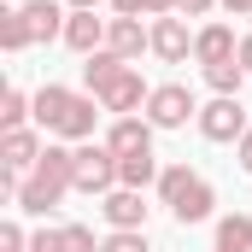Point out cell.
Here are the masks:
<instances>
[{"mask_svg":"<svg viewBox=\"0 0 252 252\" xmlns=\"http://www.w3.org/2000/svg\"><path fill=\"white\" fill-rule=\"evenodd\" d=\"M100 112L106 106L94 94H76V88H59V82H47L35 94V124L47 129V135H59V141H94Z\"/></svg>","mask_w":252,"mask_h":252,"instance_id":"6da1fadb","label":"cell"},{"mask_svg":"<svg viewBox=\"0 0 252 252\" xmlns=\"http://www.w3.org/2000/svg\"><path fill=\"white\" fill-rule=\"evenodd\" d=\"M70 188H76V147H47V153L35 158V170L18 182V211L47 217Z\"/></svg>","mask_w":252,"mask_h":252,"instance_id":"7a4b0ae2","label":"cell"},{"mask_svg":"<svg viewBox=\"0 0 252 252\" xmlns=\"http://www.w3.org/2000/svg\"><path fill=\"white\" fill-rule=\"evenodd\" d=\"M158 199L170 205L176 223H205L211 205H217L211 182H205L199 170H188V164H164V170H158Z\"/></svg>","mask_w":252,"mask_h":252,"instance_id":"3957f363","label":"cell"},{"mask_svg":"<svg viewBox=\"0 0 252 252\" xmlns=\"http://www.w3.org/2000/svg\"><path fill=\"white\" fill-rule=\"evenodd\" d=\"M118 188V153L100 141H82L76 147V193H112Z\"/></svg>","mask_w":252,"mask_h":252,"instance_id":"277c9868","label":"cell"},{"mask_svg":"<svg viewBox=\"0 0 252 252\" xmlns=\"http://www.w3.org/2000/svg\"><path fill=\"white\" fill-rule=\"evenodd\" d=\"M188 118H199L193 88H188V82H158L153 100H147V124H153V129H182Z\"/></svg>","mask_w":252,"mask_h":252,"instance_id":"5b68a950","label":"cell"},{"mask_svg":"<svg viewBox=\"0 0 252 252\" xmlns=\"http://www.w3.org/2000/svg\"><path fill=\"white\" fill-rule=\"evenodd\" d=\"M94 100H100V106H106L112 118H135V112H141V106L153 100V88L141 82V70H129V64H124V70H118V76H112L106 88H94Z\"/></svg>","mask_w":252,"mask_h":252,"instance_id":"8992f818","label":"cell"},{"mask_svg":"<svg viewBox=\"0 0 252 252\" xmlns=\"http://www.w3.org/2000/svg\"><path fill=\"white\" fill-rule=\"evenodd\" d=\"M193 124H199L205 141H241V135H247V112H241V100H223V94H217L211 106H199Z\"/></svg>","mask_w":252,"mask_h":252,"instance_id":"52a82bcc","label":"cell"},{"mask_svg":"<svg viewBox=\"0 0 252 252\" xmlns=\"http://www.w3.org/2000/svg\"><path fill=\"white\" fill-rule=\"evenodd\" d=\"M18 18H24V35H30V47H35V41H53V35L64 41V18H70V12H64L59 0H24Z\"/></svg>","mask_w":252,"mask_h":252,"instance_id":"ba28073f","label":"cell"},{"mask_svg":"<svg viewBox=\"0 0 252 252\" xmlns=\"http://www.w3.org/2000/svg\"><path fill=\"white\" fill-rule=\"evenodd\" d=\"M106 35H112V18H94V12H70V18H64V47H70V53H82V59H88V53H100V47H106Z\"/></svg>","mask_w":252,"mask_h":252,"instance_id":"9c48e42d","label":"cell"},{"mask_svg":"<svg viewBox=\"0 0 252 252\" xmlns=\"http://www.w3.org/2000/svg\"><path fill=\"white\" fill-rule=\"evenodd\" d=\"M153 53L164 64H188V53H193V35H188V24L170 12V18H153Z\"/></svg>","mask_w":252,"mask_h":252,"instance_id":"30bf717a","label":"cell"},{"mask_svg":"<svg viewBox=\"0 0 252 252\" xmlns=\"http://www.w3.org/2000/svg\"><path fill=\"white\" fill-rule=\"evenodd\" d=\"M193 59L205 64V70H211V64L241 59V41H235V30H229V24H205V30L193 35Z\"/></svg>","mask_w":252,"mask_h":252,"instance_id":"8fae6325","label":"cell"},{"mask_svg":"<svg viewBox=\"0 0 252 252\" xmlns=\"http://www.w3.org/2000/svg\"><path fill=\"white\" fill-rule=\"evenodd\" d=\"M100 211H106V223H112V229H147V199H141L135 188L100 193Z\"/></svg>","mask_w":252,"mask_h":252,"instance_id":"7c38bea8","label":"cell"},{"mask_svg":"<svg viewBox=\"0 0 252 252\" xmlns=\"http://www.w3.org/2000/svg\"><path fill=\"white\" fill-rule=\"evenodd\" d=\"M41 153H47V147H41L35 129H6V135H0V164H6V170H24V176H30Z\"/></svg>","mask_w":252,"mask_h":252,"instance_id":"4fadbf2b","label":"cell"},{"mask_svg":"<svg viewBox=\"0 0 252 252\" xmlns=\"http://www.w3.org/2000/svg\"><path fill=\"white\" fill-rule=\"evenodd\" d=\"M106 147H112L118 158L153 153V124H147V118H112V129H106Z\"/></svg>","mask_w":252,"mask_h":252,"instance_id":"5bb4252c","label":"cell"},{"mask_svg":"<svg viewBox=\"0 0 252 252\" xmlns=\"http://www.w3.org/2000/svg\"><path fill=\"white\" fill-rule=\"evenodd\" d=\"M106 47H112L118 59H141V47H153V30H147L141 18H112V35H106Z\"/></svg>","mask_w":252,"mask_h":252,"instance_id":"9a60e30c","label":"cell"},{"mask_svg":"<svg viewBox=\"0 0 252 252\" xmlns=\"http://www.w3.org/2000/svg\"><path fill=\"white\" fill-rule=\"evenodd\" d=\"M153 182H158V158H153V153L118 158V188H135V193H147Z\"/></svg>","mask_w":252,"mask_h":252,"instance_id":"2e32d148","label":"cell"},{"mask_svg":"<svg viewBox=\"0 0 252 252\" xmlns=\"http://www.w3.org/2000/svg\"><path fill=\"white\" fill-rule=\"evenodd\" d=\"M211 252H252V217L247 211H235V217L217 223V247Z\"/></svg>","mask_w":252,"mask_h":252,"instance_id":"e0dca14e","label":"cell"},{"mask_svg":"<svg viewBox=\"0 0 252 252\" xmlns=\"http://www.w3.org/2000/svg\"><path fill=\"white\" fill-rule=\"evenodd\" d=\"M124 64H129V59H118L112 47H100V53H88V64H82V82H88V94H94V88H106V82H112V76H118Z\"/></svg>","mask_w":252,"mask_h":252,"instance_id":"ac0fdd59","label":"cell"},{"mask_svg":"<svg viewBox=\"0 0 252 252\" xmlns=\"http://www.w3.org/2000/svg\"><path fill=\"white\" fill-rule=\"evenodd\" d=\"M205 82H211V88H217L223 100H241V88H247V64H241V59L211 64V70H205Z\"/></svg>","mask_w":252,"mask_h":252,"instance_id":"d6986e66","label":"cell"},{"mask_svg":"<svg viewBox=\"0 0 252 252\" xmlns=\"http://www.w3.org/2000/svg\"><path fill=\"white\" fill-rule=\"evenodd\" d=\"M24 118H35V100H30L24 88H6V94H0V124L24 129Z\"/></svg>","mask_w":252,"mask_h":252,"instance_id":"ffe728a7","label":"cell"},{"mask_svg":"<svg viewBox=\"0 0 252 252\" xmlns=\"http://www.w3.org/2000/svg\"><path fill=\"white\" fill-rule=\"evenodd\" d=\"M182 0H112V12L118 18H170Z\"/></svg>","mask_w":252,"mask_h":252,"instance_id":"44dd1931","label":"cell"},{"mask_svg":"<svg viewBox=\"0 0 252 252\" xmlns=\"http://www.w3.org/2000/svg\"><path fill=\"white\" fill-rule=\"evenodd\" d=\"M0 47H6V53H24V47H30V35H24V18H18V6H6V12H0Z\"/></svg>","mask_w":252,"mask_h":252,"instance_id":"7402d4cb","label":"cell"},{"mask_svg":"<svg viewBox=\"0 0 252 252\" xmlns=\"http://www.w3.org/2000/svg\"><path fill=\"white\" fill-rule=\"evenodd\" d=\"M100 252H147V229H112L100 241Z\"/></svg>","mask_w":252,"mask_h":252,"instance_id":"603a6c76","label":"cell"},{"mask_svg":"<svg viewBox=\"0 0 252 252\" xmlns=\"http://www.w3.org/2000/svg\"><path fill=\"white\" fill-rule=\"evenodd\" d=\"M64 247H70V252H100V241H94V229H82V223H64Z\"/></svg>","mask_w":252,"mask_h":252,"instance_id":"cb8c5ba5","label":"cell"},{"mask_svg":"<svg viewBox=\"0 0 252 252\" xmlns=\"http://www.w3.org/2000/svg\"><path fill=\"white\" fill-rule=\"evenodd\" d=\"M30 252H70L64 247V229H35L30 235Z\"/></svg>","mask_w":252,"mask_h":252,"instance_id":"d4e9b609","label":"cell"},{"mask_svg":"<svg viewBox=\"0 0 252 252\" xmlns=\"http://www.w3.org/2000/svg\"><path fill=\"white\" fill-rule=\"evenodd\" d=\"M0 252H30V235L18 223H0Z\"/></svg>","mask_w":252,"mask_h":252,"instance_id":"484cf974","label":"cell"},{"mask_svg":"<svg viewBox=\"0 0 252 252\" xmlns=\"http://www.w3.org/2000/svg\"><path fill=\"white\" fill-rule=\"evenodd\" d=\"M235 158H241V170H247V176H252V129H247V135H241V141H235Z\"/></svg>","mask_w":252,"mask_h":252,"instance_id":"4316f807","label":"cell"},{"mask_svg":"<svg viewBox=\"0 0 252 252\" xmlns=\"http://www.w3.org/2000/svg\"><path fill=\"white\" fill-rule=\"evenodd\" d=\"M211 6H217V0H182V6H176V12H182V18H205V12H211Z\"/></svg>","mask_w":252,"mask_h":252,"instance_id":"83f0119b","label":"cell"},{"mask_svg":"<svg viewBox=\"0 0 252 252\" xmlns=\"http://www.w3.org/2000/svg\"><path fill=\"white\" fill-rule=\"evenodd\" d=\"M241 64H247V76H252V30L241 35Z\"/></svg>","mask_w":252,"mask_h":252,"instance_id":"f1b7e54d","label":"cell"},{"mask_svg":"<svg viewBox=\"0 0 252 252\" xmlns=\"http://www.w3.org/2000/svg\"><path fill=\"white\" fill-rule=\"evenodd\" d=\"M217 6H229L235 18H247V12H252V0H217Z\"/></svg>","mask_w":252,"mask_h":252,"instance_id":"f546056e","label":"cell"},{"mask_svg":"<svg viewBox=\"0 0 252 252\" xmlns=\"http://www.w3.org/2000/svg\"><path fill=\"white\" fill-rule=\"evenodd\" d=\"M94 6H100V0H70V12H94Z\"/></svg>","mask_w":252,"mask_h":252,"instance_id":"4dcf8cb0","label":"cell"},{"mask_svg":"<svg viewBox=\"0 0 252 252\" xmlns=\"http://www.w3.org/2000/svg\"><path fill=\"white\" fill-rule=\"evenodd\" d=\"M6 6H12V0H6Z\"/></svg>","mask_w":252,"mask_h":252,"instance_id":"1f68e13d","label":"cell"}]
</instances>
